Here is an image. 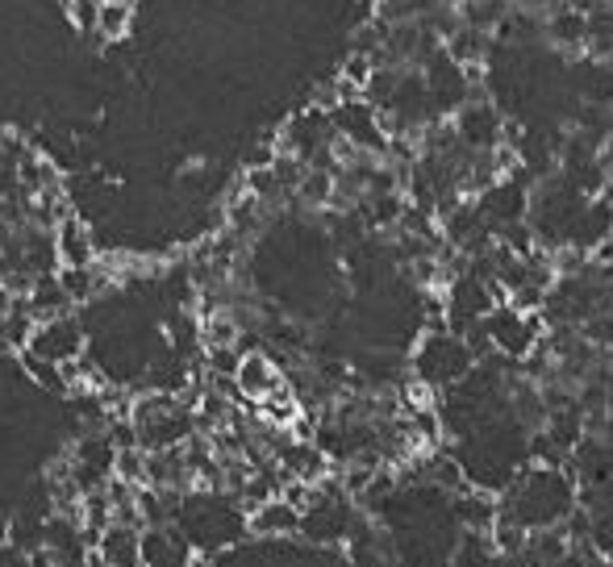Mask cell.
I'll use <instances>...</instances> for the list:
<instances>
[{
  "label": "cell",
  "instance_id": "9",
  "mask_svg": "<svg viewBox=\"0 0 613 567\" xmlns=\"http://www.w3.org/2000/svg\"><path fill=\"white\" fill-rule=\"evenodd\" d=\"M55 247H59V263L64 268H92V259H97V251H92V230H88L80 217H71V213L55 226Z\"/></svg>",
  "mask_w": 613,
  "mask_h": 567
},
{
  "label": "cell",
  "instance_id": "13",
  "mask_svg": "<svg viewBox=\"0 0 613 567\" xmlns=\"http://www.w3.org/2000/svg\"><path fill=\"white\" fill-rule=\"evenodd\" d=\"M59 284L67 288L71 300H88V296L105 284V275L92 272V268H64V272H59Z\"/></svg>",
  "mask_w": 613,
  "mask_h": 567
},
{
  "label": "cell",
  "instance_id": "16",
  "mask_svg": "<svg viewBox=\"0 0 613 567\" xmlns=\"http://www.w3.org/2000/svg\"><path fill=\"white\" fill-rule=\"evenodd\" d=\"M55 4H59V9H64V13H67V9H71V4H76V0H55Z\"/></svg>",
  "mask_w": 613,
  "mask_h": 567
},
{
  "label": "cell",
  "instance_id": "14",
  "mask_svg": "<svg viewBox=\"0 0 613 567\" xmlns=\"http://www.w3.org/2000/svg\"><path fill=\"white\" fill-rule=\"evenodd\" d=\"M205 342H209V351H217V347H234L238 342V326H234L230 314H213L209 321H205Z\"/></svg>",
  "mask_w": 613,
  "mask_h": 567
},
{
  "label": "cell",
  "instance_id": "8",
  "mask_svg": "<svg viewBox=\"0 0 613 567\" xmlns=\"http://www.w3.org/2000/svg\"><path fill=\"white\" fill-rule=\"evenodd\" d=\"M547 43L555 50H568V55H584L589 50V13L576 9V4H559L547 13Z\"/></svg>",
  "mask_w": 613,
  "mask_h": 567
},
{
  "label": "cell",
  "instance_id": "11",
  "mask_svg": "<svg viewBox=\"0 0 613 567\" xmlns=\"http://www.w3.org/2000/svg\"><path fill=\"white\" fill-rule=\"evenodd\" d=\"M143 567H189V543L168 534L163 525L147 530V564Z\"/></svg>",
  "mask_w": 613,
  "mask_h": 567
},
{
  "label": "cell",
  "instance_id": "3",
  "mask_svg": "<svg viewBox=\"0 0 613 567\" xmlns=\"http://www.w3.org/2000/svg\"><path fill=\"white\" fill-rule=\"evenodd\" d=\"M451 126H455V138H459L467 150H476V155L501 150L509 143L506 113L492 105L488 97H472V101L451 117Z\"/></svg>",
  "mask_w": 613,
  "mask_h": 567
},
{
  "label": "cell",
  "instance_id": "10",
  "mask_svg": "<svg viewBox=\"0 0 613 567\" xmlns=\"http://www.w3.org/2000/svg\"><path fill=\"white\" fill-rule=\"evenodd\" d=\"M492 46H497V34H485V30L459 25V34L446 43V55L464 67V71H472V67H485L488 59H492Z\"/></svg>",
  "mask_w": 613,
  "mask_h": 567
},
{
  "label": "cell",
  "instance_id": "15",
  "mask_svg": "<svg viewBox=\"0 0 613 567\" xmlns=\"http://www.w3.org/2000/svg\"><path fill=\"white\" fill-rule=\"evenodd\" d=\"M513 4L534 9V13H550V9H559V4H568V0H513Z\"/></svg>",
  "mask_w": 613,
  "mask_h": 567
},
{
  "label": "cell",
  "instance_id": "7",
  "mask_svg": "<svg viewBox=\"0 0 613 567\" xmlns=\"http://www.w3.org/2000/svg\"><path fill=\"white\" fill-rule=\"evenodd\" d=\"M234 384H238V393L247 400H272L275 393H284L288 384H284V376H280V367H275L268 355H259V351H251V355H242V363H238V376H234Z\"/></svg>",
  "mask_w": 613,
  "mask_h": 567
},
{
  "label": "cell",
  "instance_id": "4",
  "mask_svg": "<svg viewBox=\"0 0 613 567\" xmlns=\"http://www.w3.org/2000/svg\"><path fill=\"white\" fill-rule=\"evenodd\" d=\"M30 359H43V363H55V367H71L84 359V330L71 314L50 317V321H38V330L25 347Z\"/></svg>",
  "mask_w": 613,
  "mask_h": 567
},
{
  "label": "cell",
  "instance_id": "1",
  "mask_svg": "<svg viewBox=\"0 0 613 567\" xmlns=\"http://www.w3.org/2000/svg\"><path fill=\"white\" fill-rule=\"evenodd\" d=\"M480 359L472 351V342L455 330H430L413 351V376L422 388H455L467 376H476Z\"/></svg>",
  "mask_w": 613,
  "mask_h": 567
},
{
  "label": "cell",
  "instance_id": "5",
  "mask_svg": "<svg viewBox=\"0 0 613 567\" xmlns=\"http://www.w3.org/2000/svg\"><path fill=\"white\" fill-rule=\"evenodd\" d=\"M97 564L101 567H143L147 564V530L126 522H113L97 538Z\"/></svg>",
  "mask_w": 613,
  "mask_h": 567
},
{
  "label": "cell",
  "instance_id": "6",
  "mask_svg": "<svg viewBox=\"0 0 613 567\" xmlns=\"http://www.w3.org/2000/svg\"><path fill=\"white\" fill-rule=\"evenodd\" d=\"M300 525H305V513L293 501H284V497L259 501L251 509V518H247V530L259 534V538H293V534H300Z\"/></svg>",
  "mask_w": 613,
  "mask_h": 567
},
{
  "label": "cell",
  "instance_id": "2",
  "mask_svg": "<svg viewBox=\"0 0 613 567\" xmlns=\"http://www.w3.org/2000/svg\"><path fill=\"white\" fill-rule=\"evenodd\" d=\"M480 330H485L488 347L506 359H530L543 347V321H538V314L518 309V305H509V300H501V305L480 321Z\"/></svg>",
  "mask_w": 613,
  "mask_h": 567
},
{
  "label": "cell",
  "instance_id": "12",
  "mask_svg": "<svg viewBox=\"0 0 613 567\" xmlns=\"http://www.w3.org/2000/svg\"><path fill=\"white\" fill-rule=\"evenodd\" d=\"M129 22H134V9L129 4H101V18H97V38L101 43H117L129 34Z\"/></svg>",
  "mask_w": 613,
  "mask_h": 567
}]
</instances>
